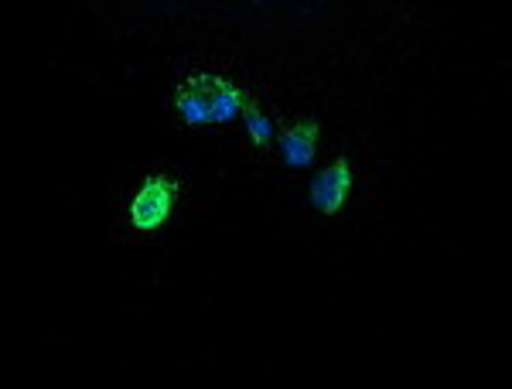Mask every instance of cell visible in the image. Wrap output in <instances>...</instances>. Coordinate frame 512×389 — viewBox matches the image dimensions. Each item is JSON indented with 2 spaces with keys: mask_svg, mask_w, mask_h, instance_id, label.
<instances>
[{
  "mask_svg": "<svg viewBox=\"0 0 512 389\" xmlns=\"http://www.w3.org/2000/svg\"><path fill=\"white\" fill-rule=\"evenodd\" d=\"M239 120H243L246 137H250L253 151H256V154L270 151V144H274V123H270L267 113L260 110V103H253V99H246L243 110H239Z\"/></svg>",
  "mask_w": 512,
  "mask_h": 389,
  "instance_id": "obj_5",
  "label": "cell"
},
{
  "mask_svg": "<svg viewBox=\"0 0 512 389\" xmlns=\"http://www.w3.org/2000/svg\"><path fill=\"white\" fill-rule=\"evenodd\" d=\"M178 205V181L168 175H147L144 185L130 198L127 222L134 233H158L164 222L171 219Z\"/></svg>",
  "mask_w": 512,
  "mask_h": 389,
  "instance_id": "obj_2",
  "label": "cell"
},
{
  "mask_svg": "<svg viewBox=\"0 0 512 389\" xmlns=\"http://www.w3.org/2000/svg\"><path fill=\"white\" fill-rule=\"evenodd\" d=\"M349 195H352V164L345 161V157H338L328 168H321L315 181L308 185V202L315 205L321 215H328V219L345 209Z\"/></svg>",
  "mask_w": 512,
  "mask_h": 389,
  "instance_id": "obj_3",
  "label": "cell"
},
{
  "mask_svg": "<svg viewBox=\"0 0 512 389\" xmlns=\"http://www.w3.org/2000/svg\"><path fill=\"white\" fill-rule=\"evenodd\" d=\"M280 147V164L287 171H304L315 164L318 157V123L315 120H301L294 127H287L277 140Z\"/></svg>",
  "mask_w": 512,
  "mask_h": 389,
  "instance_id": "obj_4",
  "label": "cell"
},
{
  "mask_svg": "<svg viewBox=\"0 0 512 389\" xmlns=\"http://www.w3.org/2000/svg\"><path fill=\"white\" fill-rule=\"evenodd\" d=\"M246 99L250 93L233 79L216 72H188L171 86V113L185 127H209V123H229L239 117Z\"/></svg>",
  "mask_w": 512,
  "mask_h": 389,
  "instance_id": "obj_1",
  "label": "cell"
}]
</instances>
